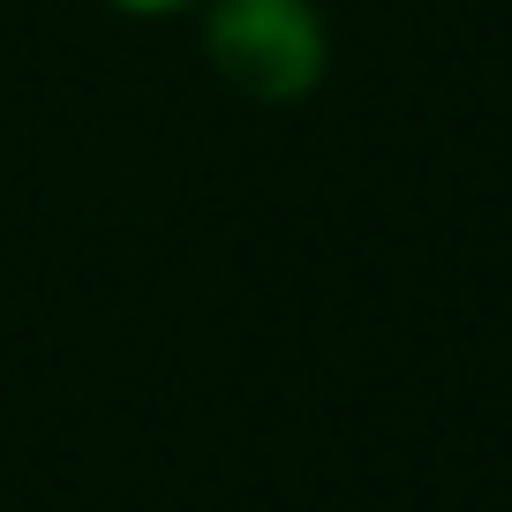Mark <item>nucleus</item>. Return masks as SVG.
Returning <instances> with one entry per match:
<instances>
[{"instance_id": "nucleus-2", "label": "nucleus", "mask_w": 512, "mask_h": 512, "mask_svg": "<svg viewBox=\"0 0 512 512\" xmlns=\"http://www.w3.org/2000/svg\"><path fill=\"white\" fill-rule=\"evenodd\" d=\"M98 8H113V16H128V23H181V16H196L204 0H98Z\"/></svg>"}, {"instance_id": "nucleus-1", "label": "nucleus", "mask_w": 512, "mask_h": 512, "mask_svg": "<svg viewBox=\"0 0 512 512\" xmlns=\"http://www.w3.org/2000/svg\"><path fill=\"white\" fill-rule=\"evenodd\" d=\"M196 46L211 76L249 106H302L332 76V16L324 0H204Z\"/></svg>"}]
</instances>
